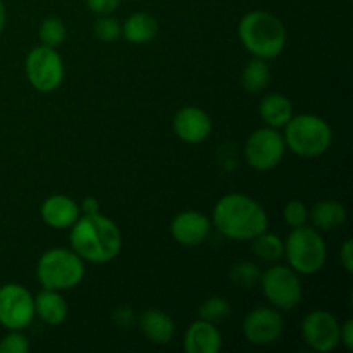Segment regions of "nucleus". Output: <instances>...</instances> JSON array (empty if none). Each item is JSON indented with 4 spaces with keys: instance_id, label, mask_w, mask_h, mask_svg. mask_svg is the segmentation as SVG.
I'll return each instance as SVG.
<instances>
[{
    "instance_id": "nucleus-32",
    "label": "nucleus",
    "mask_w": 353,
    "mask_h": 353,
    "mask_svg": "<svg viewBox=\"0 0 353 353\" xmlns=\"http://www.w3.org/2000/svg\"><path fill=\"white\" fill-rule=\"evenodd\" d=\"M340 345H343L347 350H353V321L347 319L340 324Z\"/></svg>"
},
{
    "instance_id": "nucleus-22",
    "label": "nucleus",
    "mask_w": 353,
    "mask_h": 353,
    "mask_svg": "<svg viewBox=\"0 0 353 353\" xmlns=\"http://www.w3.org/2000/svg\"><path fill=\"white\" fill-rule=\"evenodd\" d=\"M240 81L245 92L252 93V95L264 92L271 81V68H269L268 61L252 57L241 71Z\"/></svg>"
},
{
    "instance_id": "nucleus-23",
    "label": "nucleus",
    "mask_w": 353,
    "mask_h": 353,
    "mask_svg": "<svg viewBox=\"0 0 353 353\" xmlns=\"http://www.w3.org/2000/svg\"><path fill=\"white\" fill-rule=\"evenodd\" d=\"M252 241V252L264 262H278L285 255V241L274 233H269L268 230L264 233L257 234Z\"/></svg>"
},
{
    "instance_id": "nucleus-19",
    "label": "nucleus",
    "mask_w": 353,
    "mask_h": 353,
    "mask_svg": "<svg viewBox=\"0 0 353 353\" xmlns=\"http://www.w3.org/2000/svg\"><path fill=\"white\" fill-rule=\"evenodd\" d=\"M309 221L312 223V228L321 233L336 231L347 223V209L338 200H319L314 203L312 209H309Z\"/></svg>"
},
{
    "instance_id": "nucleus-9",
    "label": "nucleus",
    "mask_w": 353,
    "mask_h": 353,
    "mask_svg": "<svg viewBox=\"0 0 353 353\" xmlns=\"http://www.w3.org/2000/svg\"><path fill=\"white\" fill-rule=\"evenodd\" d=\"M286 154L283 133L274 128H259L245 143V159L255 171H271L281 164Z\"/></svg>"
},
{
    "instance_id": "nucleus-2",
    "label": "nucleus",
    "mask_w": 353,
    "mask_h": 353,
    "mask_svg": "<svg viewBox=\"0 0 353 353\" xmlns=\"http://www.w3.org/2000/svg\"><path fill=\"white\" fill-rule=\"evenodd\" d=\"M212 224L230 240L250 241L269 228L264 207L243 193H228L217 200L212 212Z\"/></svg>"
},
{
    "instance_id": "nucleus-34",
    "label": "nucleus",
    "mask_w": 353,
    "mask_h": 353,
    "mask_svg": "<svg viewBox=\"0 0 353 353\" xmlns=\"http://www.w3.org/2000/svg\"><path fill=\"white\" fill-rule=\"evenodd\" d=\"M6 24H7V9H6V2L0 0V33L6 30Z\"/></svg>"
},
{
    "instance_id": "nucleus-16",
    "label": "nucleus",
    "mask_w": 353,
    "mask_h": 353,
    "mask_svg": "<svg viewBox=\"0 0 353 353\" xmlns=\"http://www.w3.org/2000/svg\"><path fill=\"white\" fill-rule=\"evenodd\" d=\"M40 216L43 223L54 230H69L81 216V212L76 200H72L71 196L52 195L41 203Z\"/></svg>"
},
{
    "instance_id": "nucleus-33",
    "label": "nucleus",
    "mask_w": 353,
    "mask_h": 353,
    "mask_svg": "<svg viewBox=\"0 0 353 353\" xmlns=\"http://www.w3.org/2000/svg\"><path fill=\"white\" fill-rule=\"evenodd\" d=\"M79 212L81 214H97L100 212V203L95 196H85L79 203Z\"/></svg>"
},
{
    "instance_id": "nucleus-31",
    "label": "nucleus",
    "mask_w": 353,
    "mask_h": 353,
    "mask_svg": "<svg viewBox=\"0 0 353 353\" xmlns=\"http://www.w3.org/2000/svg\"><path fill=\"white\" fill-rule=\"evenodd\" d=\"M352 238H347V240L343 241V245H341L340 248V264L341 268L345 269V271L348 272V274H352L353 271V248H352Z\"/></svg>"
},
{
    "instance_id": "nucleus-3",
    "label": "nucleus",
    "mask_w": 353,
    "mask_h": 353,
    "mask_svg": "<svg viewBox=\"0 0 353 353\" xmlns=\"http://www.w3.org/2000/svg\"><path fill=\"white\" fill-rule=\"evenodd\" d=\"M238 38L252 57L271 61L285 50L286 28L268 10H250L238 23Z\"/></svg>"
},
{
    "instance_id": "nucleus-7",
    "label": "nucleus",
    "mask_w": 353,
    "mask_h": 353,
    "mask_svg": "<svg viewBox=\"0 0 353 353\" xmlns=\"http://www.w3.org/2000/svg\"><path fill=\"white\" fill-rule=\"evenodd\" d=\"M261 288L271 307L286 312L299 307L302 302L303 288L300 274L290 265L276 264L261 274Z\"/></svg>"
},
{
    "instance_id": "nucleus-29",
    "label": "nucleus",
    "mask_w": 353,
    "mask_h": 353,
    "mask_svg": "<svg viewBox=\"0 0 353 353\" xmlns=\"http://www.w3.org/2000/svg\"><path fill=\"white\" fill-rule=\"evenodd\" d=\"M30 340L23 331H9L0 340V353H28Z\"/></svg>"
},
{
    "instance_id": "nucleus-17",
    "label": "nucleus",
    "mask_w": 353,
    "mask_h": 353,
    "mask_svg": "<svg viewBox=\"0 0 353 353\" xmlns=\"http://www.w3.org/2000/svg\"><path fill=\"white\" fill-rule=\"evenodd\" d=\"M141 334L154 345H168L174 338L176 324L168 312L161 309H148L138 319Z\"/></svg>"
},
{
    "instance_id": "nucleus-11",
    "label": "nucleus",
    "mask_w": 353,
    "mask_h": 353,
    "mask_svg": "<svg viewBox=\"0 0 353 353\" xmlns=\"http://www.w3.org/2000/svg\"><path fill=\"white\" fill-rule=\"evenodd\" d=\"M285 317L274 307H257L245 316L241 331L245 340L255 347H269L281 340L285 333Z\"/></svg>"
},
{
    "instance_id": "nucleus-12",
    "label": "nucleus",
    "mask_w": 353,
    "mask_h": 353,
    "mask_svg": "<svg viewBox=\"0 0 353 353\" xmlns=\"http://www.w3.org/2000/svg\"><path fill=\"white\" fill-rule=\"evenodd\" d=\"M302 338L314 352L330 353L340 345V323L327 310H312L302 321Z\"/></svg>"
},
{
    "instance_id": "nucleus-13",
    "label": "nucleus",
    "mask_w": 353,
    "mask_h": 353,
    "mask_svg": "<svg viewBox=\"0 0 353 353\" xmlns=\"http://www.w3.org/2000/svg\"><path fill=\"white\" fill-rule=\"evenodd\" d=\"M171 236L174 238L176 243L181 247H199L212 230V223L209 217L200 210H183L174 219L171 221Z\"/></svg>"
},
{
    "instance_id": "nucleus-1",
    "label": "nucleus",
    "mask_w": 353,
    "mask_h": 353,
    "mask_svg": "<svg viewBox=\"0 0 353 353\" xmlns=\"http://www.w3.org/2000/svg\"><path fill=\"white\" fill-rule=\"evenodd\" d=\"M69 233L71 250L85 262L107 264L119 257L123 248V233L109 217L97 214H81Z\"/></svg>"
},
{
    "instance_id": "nucleus-14",
    "label": "nucleus",
    "mask_w": 353,
    "mask_h": 353,
    "mask_svg": "<svg viewBox=\"0 0 353 353\" xmlns=\"http://www.w3.org/2000/svg\"><path fill=\"white\" fill-rule=\"evenodd\" d=\"M172 130L181 141L188 145H199L210 137L212 121L209 114L200 107L186 105L176 112L172 119Z\"/></svg>"
},
{
    "instance_id": "nucleus-26",
    "label": "nucleus",
    "mask_w": 353,
    "mask_h": 353,
    "mask_svg": "<svg viewBox=\"0 0 353 353\" xmlns=\"http://www.w3.org/2000/svg\"><path fill=\"white\" fill-rule=\"evenodd\" d=\"M38 38H40L41 45L47 47L57 48L59 45L64 43L65 40V24L61 17H45L41 21L40 28H38Z\"/></svg>"
},
{
    "instance_id": "nucleus-8",
    "label": "nucleus",
    "mask_w": 353,
    "mask_h": 353,
    "mask_svg": "<svg viewBox=\"0 0 353 353\" xmlns=\"http://www.w3.org/2000/svg\"><path fill=\"white\" fill-rule=\"evenodd\" d=\"M24 72L30 85L41 93L55 92L62 85L65 76L61 54L47 45L31 48L24 61Z\"/></svg>"
},
{
    "instance_id": "nucleus-5",
    "label": "nucleus",
    "mask_w": 353,
    "mask_h": 353,
    "mask_svg": "<svg viewBox=\"0 0 353 353\" xmlns=\"http://www.w3.org/2000/svg\"><path fill=\"white\" fill-rule=\"evenodd\" d=\"M288 265L300 276H312L323 271L327 261V247L321 231L312 226L292 228L285 241Z\"/></svg>"
},
{
    "instance_id": "nucleus-21",
    "label": "nucleus",
    "mask_w": 353,
    "mask_h": 353,
    "mask_svg": "<svg viewBox=\"0 0 353 353\" xmlns=\"http://www.w3.org/2000/svg\"><path fill=\"white\" fill-rule=\"evenodd\" d=\"M159 33V23L152 14L134 12L121 24V37L133 45L150 43Z\"/></svg>"
},
{
    "instance_id": "nucleus-4",
    "label": "nucleus",
    "mask_w": 353,
    "mask_h": 353,
    "mask_svg": "<svg viewBox=\"0 0 353 353\" xmlns=\"http://www.w3.org/2000/svg\"><path fill=\"white\" fill-rule=\"evenodd\" d=\"M285 143L288 150L302 159H316L326 154L333 143L331 126L316 114L292 116L285 126Z\"/></svg>"
},
{
    "instance_id": "nucleus-18",
    "label": "nucleus",
    "mask_w": 353,
    "mask_h": 353,
    "mask_svg": "<svg viewBox=\"0 0 353 353\" xmlns=\"http://www.w3.org/2000/svg\"><path fill=\"white\" fill-rule=\"evenodd\" d=\"M34 300V316L45 323L47 326H61L65 323L69 314L68 302L64 300V296L61 295V292H55V290H47L43 288L37 296H33Z\"/></svg>"
},
{
    "instance_id": "nucleus-10",
    "label": "nucleus",
    "mask_w": 353,
    "mask_h": 353,
    "mask_svg": "<svg viewBox=\"0 0 353 353\" xmlns=\"http://www.w3.org/2000/svg\"><path fill=\"white\" fill-rule=\"evenodd\" d=\"M34 319V300L30 290L17 283L0 286V326L24 331Z\"/></svg>"
},
{
    "instance_id": "nucleus-24",
    "label": "nucleus",
    "mask_w": 353,
    "mask_h": 353,
    "mask_svg": "<svg viewBox=\"0 0 353 353\" xmlns=\"http://www.w3.org/2000/svg\"><path fill=\"white\" fill-rule=\"evenodd\" d=\"M261 269H259L257 264L248 261L236 262L233 268L230 269V281L233 283L238 288L250 290L261 281Z\"/></svg>"
},
{
    "instance_id": "nucleus-25",
    "label": "nucleus",
    "mask_w": 353,
    "mask_h": 353,
    "mask_svg": "<svg viewBox=\"0 0 353 353\" xmlns=\"http://www.w3.org/2000/svg\"><path fill=\"white\" fill-rule=\"evenodd\" d=\"M231 316V305L224 296H209L202 305L199 307V319L207 323L219 324L224 323Z\"/></svg>"
},
{
    "instance_id": "nucleus-28",
    "label": "nucleus",
    "mask_w": 353,
    "mask_h": 353,
    "mask_svg": "<svg viewBox=\"0 0 353 353\" xmlns=\"http://www.w3.org/2000/svg\"><path fill=\"white\" fill-rule=\"evenodd\" d=\"M283 217L290 228L305 226L309 223V207L302 200H290L283 207Z\"/></svg>"
},
{
    "instance_id": "nucleus-15",
    "label": "nucleus",
    "mask_w": 353,
    "mask_h": 353,
    "mask_svg": "<svg viewBox=\"0 0 353 353\" xmlns=\"http://www.w3.org/2000/svg\"><path fill=\"white\" fill-rule=\"evenodd\" d=\"M223 336L217 324L203 319L193 321L183 336V350L186 353H219Z\"/></svg>"
},
{
    "instance_id": "nucleus-30",
    "label": "nucleus",
    "mask_w": 353,
    "mask_h": 353,
    "mask_svg": "<svg viewBox=\"0 0 353 353\" xmlns=\"http://www.w3.org/2000/svg\"><path fill=\"white\" fill-rule=\"evenodd\" d=\"M86 7L92 10L97 16H107V14H114L119 9L121 0H85Z\"/></svg>"
},
{
    "instance_id": "nucleus-20",
    "label": "nucleus",
    "mask_w": 353,
    "mask_h": 353,
    "mask_svg": "<svg viewBox=\"0 0 353 353\" xmlns=\"http://www.w3.org/2000/svg\"><path fill=\"white\" fill-rule=\"evenodd\" d=\"M259 116L264 121L265 126L281 130L293 116L292 100L281 93H268L262 97L259 103Z\"/></svg>"
},
{
    "instance_id": "nucleus-6",
    "label": "nucleus",
    "mask_w": 353,
    "mask_h": 353,
    "mask_svg": "<svg viewBox=\"0 0 353 353\" xmlns=\"http://www.w3.org/2000/svg\"><path fill=\"white\" fill-rule=\"evenodd\" d=\"M85 278V261L68 248H50L37 262V279L41 288L68 292Z\"/></svg>"
},
{
    "instance_id": "nucleus-27",
    "label": "nucleus",
    "mask_w": 353,
    "mask_h": 353,
    "mask_svg": "<svg viewBox=\"0 0 353 353\" xmlns=\"http://www.w3.org/2000/svg\"><path fill=\"white\" fill-rule=\"evenodd\" d=\"M93 33L103 43H112V41L119 40L121 37V23L112 17L110 14L107 16H99V19L93 24Z\"/></svg>"
}]
</instances>
